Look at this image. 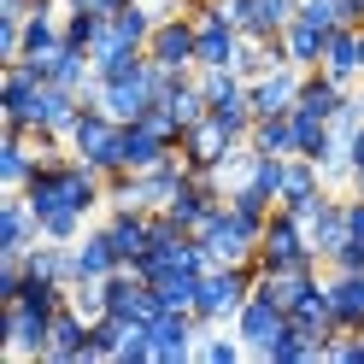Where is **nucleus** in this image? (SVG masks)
I'll list each match as a JSON object with an SVG mask.
<instances>
[{
	"instance_id": "nucleus-12",
	"label": "nucleus",
	"mask_w": 364,
	"mask_h": 364,
	"mask_svg": "<svg viewBox=\"0 0 364 364\" xmlns=\"http://www.w3.org/2000/svg\"><path fill=\"white\" fill-rule=\"evenodd\" d=\"M300 82H306L300 65H270L264 77H253V82H247V95H253V118L294 112V100H300Z\"/></svg>"
},
{
	"instance_id": "nucleus-37",
	"label": "nucleus",
	"mask_w": 364,
	"mask_h": 364,
	"mask_svg": "<svg viewBox=\"0 0 364 364\" xmlns=\"http://www.w3.org/2000/svg\"><path fill=\"white\" fill-rule=\"evenodd\" d=\"M353 194H364V165H358V171H353Z\"/></svg>"
},
{
	"instance_id": "nucleus-4",
	"label": "nucleus",
	"mask_w": 364,
	"mask_h": 364,
	"mask_svg": "<svg viewBox=\"0 0 364 364\" xmlns=\"http://www.w3.org/2000/svg\"><path fill=\"white\" fill-rule=\"evenodd\" d=\"M65 147H71L82 165H95L100 176H118L124 171V124L106 118L100 106H82V118H77V129H71Z\"/></svg>"
},
{
	"instance_id": "nucleus-11",
	"label": "nucleus",
	"mask_w": 364,
	"mask_h": 364,
	"mask_svg": "<svg viewBox=\"0 0 364 364\" xmlns=\"http://www.w3.org/2000/svg\"><path fill=\"white\" fill-rule=\"evenodd\" d=\"M194 176V165H188V153L182 147H171L159 165H147V171H135V188H141V206L147 212H165L171 200L182 194V182Z\"/></svg>"
},
{
	"instance_id": "nucleus-31",
	"label": "nucleus",
	"mask_w": 364,
	"mask_h": 364,
	"mask_svg": "<svg viewBox=\"0 0 364 364\" xmlns=\"http://www.w3.org/2000/svg\"><path fill=\"white\" fill-rule=\"evenodd\" d=\"M329 135H335V129H329L323 118H311V112H294V141H300V153H306V159L323 153V147H329Z\"/></svg>"
},
{
	"instance_id": "nucleus-17",
	"label": "nucleus",
	"mask_w": 364,
	"mask_h": 364,
	"mask_svg": "<svg viewBox=\"0 0 364 364\" xmlns=\"http://www.w3.org/2000/svg\"><path fill=\"white\" fill-rule=\"evenodd\" d=\"M323 288H329L335 323L347 329V335H358V329H364V270H329Z\"/></svg>"
},
{
	"instance_id": "nucleus-23",
	"label": "nucleus",
	"mask_w": 364,
	"mask_h": 364,
	"mask_svg": "<svg viewBox=\"0 0 364 364\" xmlns=\"http://www.w3.org/2000/svg\"><path fill=\"white\" fill-rule=\"evenodd\" d=\"M106 235L118 247V259L135 264L147 253V241H153V212H106Z\"/></svg>"
},
{
	"instance_id": "nucleus-3",
	"label": "nucleus",
	"mask_w": 364,
	"mask_h": 364,
	"mask_svg": "<svg viewBox=\"0 0 364 364\" xmlns=\"http://www.w3.org/2000/svg\"><path fill=\"white\" fill-rule=\"evenodd\" d=\"M264 223L270 218H253V212H241L223 200V212L200 230V241H206V253L212 264H253L259 259V235H264Z\"/></svg>"
},
{
	"instance_id": "nucleus-1",
	"label": "nucleus",
	"mask_w": 364,
	"mask_h": 364,
	"mask_svg": "<svg viewBox=\"0 0 364 364\" xmlns=\"http://www.w3.org/2000/svg\"><path fill=\"white\" fill-rule=\"evenodd\" d=\"M171 77H176V71H165V65H153V59L141 53L129 71H118V77H95V82H88V88H82V106H100L106 118L135 124L153 100H165Z\"/></svg>"
},
{
	"instance_id": "nucleus-21",
	"label": "nucleus",
	"mask_w": 364,
	"mask_h": 364,
	"mask_svg": "<svg viewBox=\"0 0 364 364\" xmlns=\"http://www.w3.org/2000/svg\"><path fill=\"white\" fill-rule=\"evenodd\" d=\"M59 48H65V12H30L24 18V48H18V59L48 65Z\"/></svg>"
},
{
	"instance_id": "nucleus-18",
	"label": "nucleus",
	"mask_w": 364,
	"mask_h": 364,
	"mask_svg": "<svg viewBox=\"0 0 364 364\" xmlns=\"http://www.w3.org/2000/svg\"><path fill=\"white\" fill-rule=\"evenodd\" d=\"M317 282H323V270H317V264H282V270H259L253 288L270 294L282 311H294V300H300V294H311Z\"/></svg>"
},
{
	"instance_id": "nucleus-34",
	"label": "nucleus",
	"mask_w": 364,
	"mask_h": 364,
	"mask_svg": "<svg viewBox=\"0 0 364 364\" xmlns=\"http://www.w3.org/2000/svg\"><path fill=\"white\" fill-rule=\"evenodd\" d=\"M18 288H24V259H6V253H0V306H12Z\"/></svg>"
},
{
	"instance_id": "nucleus-26",
	"label": "nucleus",
	"mask_w": 364,
	"mask_h": 364,
	"mask_svg": "<svg viewBox=\"0 0 364 364\" xmlns=\"http://www.w3.org/2000/svg\"><path fill=\"white\" fill-rule=\"evenodd\" d=\"M36 71L48 77V82H59V88H71V95H82V88L95 82V59H88L82 48H71V41H65V48H59L48 65H36Z\"/></svg>"
},
{
	"instance_id": "nucleus-16",
	"label": "nucleus",
	"mask_w": 364,
	"mask_h": 364,
	"mask_svg": "<svg viewBox=\"0 0 364 364\" xmlns=\"http://www.w3.org/2000/svg\"><path fill=\"white\" fill-rule=\"evenodd\" d=\"M41 171V147H36V135H0V188L6 194H24V182Z\"/></svg>"
},
{
	"instance_id": "nucleus-35",
	"label": "nucleus",
	"mask_w": 364,
	"mask_h": 364,
	"mask_svg": "<svg viewBox=\"0 0 364 364\" xmlns=\"http://www.w3.org/2000/svg\"><path fill=\"white\" fill-rule=\"evenodd\" d=\"M300 18H311L323 30H341V0H300Z\"/></svg>"
},
{
	"instance_id": "nucleus-14",
	"label": "nucleus",
	"mask_w": 364,
	"mask_h": 364,
	"mask_svg": "<svg viewBox=\"0 0 364 364\" xmlns=\"http://www.w3.org/2000/svg\"><path fill=\"white\" fill-rule=\"evenodd\" d=\"M88 329H95V317H82L77 306L53 311V323H48V347H41V364H82Z\"/></svg>"
},
{
	"instance_id": "nucleus-28",
	"label": "nucleus",
	"mask_w": 364,
	"mask_h": 364,
	"mask_svg": "<svg viewBox=\"0 0 364 364\" xmlns=\"http://www.w3.org/2000/svg\"><path fill=\"white\" fill-rule=\"evenodd\" d=\"M247 141H253L259 153H270V159H288V153H300V141H294V112H277V118H259Z\"/></svg>"
},
{
	"instance_id": "nucleus-5",
	"label": "nucleus",
	"mask_w": 364,
	"mask_h": 364,
	"mask_svg": "<svg viewBox=\"0 0 364 364\" xmlns=\"http://www.w3.org/2000/svg\"><path fill=\"white\" fill-rule=\"evenodd\" d=\"M282 264H323L317 247H311V235H306V223L294 218L288 206L270 212L264 235H259V270H282Z\"/></svg>"
},
{
	"instance_id": "nucleus-15",
	"label": "nucleus",
	"mask_w": 364,
	"mask_h": 364,
	"mask_svg": "<svg viewBox=\"0 0 364 364\" xmlns=\"http://www.w3.org/2000/svg\"><path fill=\"white\" fill-rule=\"evenodd\" d=\"M36 241H41V223H36V212H30V200H24V194H6V200H0V253H6V259H24Z\"/></svg>"
},
{
	"instance_id": "nucleus-13",
	"label": "nucleus",
	"mask_w": 364,
	"mask_h": 364,
	"mask_svg": "<svg viewBox=\"0 0 364 364\" xmlns=\"http://www.w3.org/2000/svg\"><path fill=\"white\" fill-rule=\"evenodd\" d=\"M176 147L188 153V165H194V171H218L223 159L241 147V135H230V129H223L212 112H206L200 124H188V129H182V141H176Z\"/></svg>"
},
{
	"instance_id": "nucleus-25",
	"label": "nucleus",
	"mask_w": 364,
	"mask_h": 364,
	"mask_svg": "<svg viewBox=\"0 0 364 364\" xmlns=\"http://www.w3.org/2000/svg\"><path fill=\"white\" fill-rule=\"evenodd\" d=\"M347 95L353 88H341L335 77H323V71H306V82H300V100H294V112H311V118H335L341 106H347Z\"/></svg>"
},
{
	"instance_id": "nucleus-19",
	"label": "nucleus",
	"mask_w": 364,
	"mask_h": 364,
	"mask_svg": "<svg viewBox=\"0 0 364 364\" xmlns=\"http://www.w3.org/2000/svg\"><path fill=\"white\" fill-rule=\"evenodd\" d=\"M112 270H124V259H118V247H112L106 223H95V230L77 235V282H100Z\"/></svg>"
},
{
	"instance_id": "nucleus-20",
	"label": "nucleus",
	"mask_w": 364,
	"mask_h": 364,
	"mask_svg": "<svg viewBox=\"0 0 364 364\" xmlns=\"http://www.w3.org/2000/svg\"><path fill=\"white\" fill-rule=\"evenodd\" d=\"M317 71L335 77L341 88H358V82H364V71H358V30H353V24L329 30V41H323V65H317Z\"/></svg>"
},
{
	"instance_id": "nucleus-10",
	"label": "nucleus",
	"mask_w": 364,
	"mask_h": 364,
	"mask_svg": "<svg viewBox=\"0 0 364 364\" xmlns=\"http://www.w3.org/2000/svg\"><path fill=\"white\" fill-rule=\"evenodd\" d=\"M300 223H306V235H311V247H317V259H323V264H329V259L341 253V247L353 241V223H347V200H341V194H329V188L317 194V206H311Z\"/></svg>"
},
{
	"instance_id": "nucleus-9",
	"label": "nucleus",
	"mask_w": 364,
	"mask_h": 364,
	"mask_svg": "<svg viewBox=\"0 0 364 364\" xmlns=\"http://www.w3.org/2000/svg\"><path fill=\"white\" fill-rule=\"evenodd\" d=\"M230 329L241 335V347H247V353H259V358H264V353H270V341L288 329V311L270 300V294L253 288V294H247V306L235 311V323H230Z\"/></svg>"
},
{
	"instance_id": "nucleus-30",
	"label": "nucleus",
	"mask_w": 364,
	"mask_h": 364,
	"mask_svg": "<svg viewBox=\"0 0 364 364\" xmlns=\"http://www.w3.org/2000/svg\"><path fill=\"white\" fill-rule=\"evenodd\" d=\"M106 24H112V18H100V12H65V41L88 53V48L106 36Z\"/></svg>"
},
{
	"instance_id": "nucleus-32",
	"label": "nucleus",
	"mask_w": 364,
	"mask_h": 364,
	"mask_svg": "<svg viewBox=\"0 0 364 364\" xmlns=\"http://www.w3.org/2000/svg\"><path fill=\"white\" fill-rule=\"evenodd\" d=\"M247 347H241V335H200V358H206V364H235Z\"/></svg>"
},
{
	"instance_id": "nucleus-6",
	"label": "nucleus",
	"mask_w": 364,
	"mask_h": 364,
	"mask_svg": "<svg viewBox=\"0 0 364 364\" xmlns=\"http://www.w3.org/2000/svg\"><path fill=\"white\" fill-rule=\"evenodd\" d=\"M200 335H206V323H200L194 311H159L147 323V341H153V364H182L200 353Z\"/></svg>"
},
{
	"instance_id": "nucleus-36",
	"label": "nucleus",
	"mask_w": 364,
	"mask_h": 364,
	"mask_svg": "<svg viewBox=\"0 0 364 364\" xmlns=\"http://www.w3.org/2000/svg\"><path fill=\"white\" fill-rule=\"evenodd\" d=\"M341 24H353V30L364 24V0H341Z\"/></svg>"
},
{
	"instance_id": "nucleus-2",
	"label": "nucleus",
	"mask_w": 364,
	"mask_h": 364,
	"mask_svg": "<svg viewBox=\"0 0 364 364\" xmlns=\"http://www.w3.org/2000/svg\"><path fill=\"white\" fill-rule=\"evenodd\" d=\"M259 282V259L253 264H212L206 277H200V294H194V317L206 329H223L235 323V311L247 306V294Z\"/></svg>"
},
{
	"instance_id": "nucleus-38",
	"label": "nucleus",
	"mask_w": 364,
	"mask_h": 364,
	"mask_svg": "<svg viewBox=\"0 0 364 364\" xmlns=\"http://www.w3.org/2000/svg\"><path fill=\"white\" fill-rule=\"evenodd\" d=\"M358 71H364V24H358Z\"/></svg>"
},
{
	"instance_id": "nucleus-8",
	"label": "nucleus",
	"mask_w": 364,
	"mask_h": 364,
	"mask_svg": "<svg viewBox=\"0 0 364 364\" xmlns=\"http://www.w3.org/2000/svg\"><path fill=\"white\" fill-rule=\"evenodd\" d=\"M48 311H36L30 300H12L0 306V335H6V358H24V364H41V347H48Z\"/></svg>"
},
{
	"instance_id": "nucleus-22",
	"label": "nucleus",
	"mask_w": 364,
	"mask_h": 364,
	"mask_svg": "<svg viewBox=\"0 0 364 364\" xmlns=\"http://www.w3.org/2000/svg\"><path fill=\"white\" fill-rule=\"evenodd\" d=\"M277 41H282V59H288V65H300V71H317V65H323V41H329V30H323V24H311V18H294V24H288Z\"/></svg>"
},
{
	"instance_id": "nucleus-27",
	"label": "nucleus",
	"mask_w": 364,
	"mask_h": 364,
	"mask_svg": "<svg viewBox=\"0 0 364 364\" xmlns=\"http://www.w3.org/2000/svg\"><path fill=\"white\" fill-rule=\"evenodd\" d=\"M171 153V141L159 135L153 124H124V171H147V165H159V159Z\"/></svg>"
},
{
	"instance_id": "nucleus-29",
	"label": "nucleus",
	"mask_w": 364,
	"mask_h": 364,
	"mask_svg": "<svg viewBox=\"0 0 364 364\" xmlns=\"http://www.w3.org/2000/svg\"><path fill=\"white\" fill-rule=\"evenodd\" d=\"M264 358H270V364H311V358H317V341H311L306 329H294V323H288L277 341H270V353H264Z\"/></svg>"
},
{
	"instance_id": "nucleus-7",
	"label": "nucleus",
	"mask_w": 364,
	"mask_h": 364,
	"mask_svg": "<svg viewBox=\"0 0 364 364\" xmlns=\"http://www.w3.org/2000/svg\"><path fill=\"white\" fill-rule=\"evenodd\" d=\"M147 59L165 65V71H194V65H200V30H194V18L188 12L159 18V30L147 41Z\"/></svg>"
},
{
	"instance_id": "nucleus-24",
	"label": "nucleus",
	"mask_w": 364,
	"mask_h": 364,
	"mask_svg": "<svg viewBox=\"0 0 364 364\" xmlns=\"http://www.w3.org/2000/svg\"><path fill=\"white\" fill-rule=\"evenodd\" d=\"M288 323L294 329H306L311 341H329L341 323H335V306H329V288L317 282L311 294H300V300H294V311H288Z\"/></svg>"
},
{
	"instance_id": "nucleus-33",
	"label": "nucleus",
	"mask_w": 364,
	"mask_h": 364,
	"mask_svg": "<svg viewBox=\"0 0 364 364\" xmlns=\"http://www.w3.org/2000/svg\"><path fill=\"white\" fill-rule=\"evenodd\" d=\"M71 306L82 317H106V277L100 282H71Z\"/></svg>"
}]
</instances>
